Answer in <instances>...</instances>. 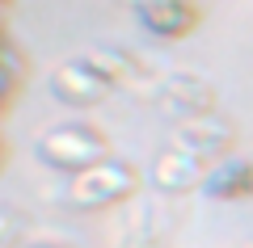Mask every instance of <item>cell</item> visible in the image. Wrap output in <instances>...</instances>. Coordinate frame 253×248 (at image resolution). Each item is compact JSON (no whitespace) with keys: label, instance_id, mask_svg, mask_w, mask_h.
I'll return each instance as SVG.
<instances>
[{"label":"cell","instance_id":"1","mask_svg":"<svg viewBox=\"0 0 253 248\" xmlns=\"http://www.w3.org/2000/svg\"><path fill=\"white\" fill-rule=\"evenodd\" d=\"M139 189V169L131 160L106 156L97 164H89L84 173L68 177V189L63 198L76 206V211H106V206H118Z\"/></svg>","mask_w":253,"mask_h":248},{"label":"cell","instance_id":"2","mask_svg":"<svg viewBox=\"0 0 253 248\" xmlns=\"http://www.w3.org/2000/svg\"><path fill=\"white\" fill-rule=\"evenodd\" d=\"M38 156H42L51 169L76 177V173H84L89 164H97V160L110 156V143H106V135H101L97 126H89V122H59V126H51V131L38 135Z\"/></svg>","mask_w":253,"mask_h":248},{"label":"cell","instance_id":"3","mask_svg":"<svg viewBox=\"0 0 253 248\" xmlns=\"http://www.w3.org/2000/svg\"><path fill=\"white\" fill-rule=\"evenodd\" d=\"M215 169H219V164H211V160L194 156V151H186V147H165L161 156L152 160V185H161L165 194L207 189V181H211Z\"/></svg>","mask_w":253,"mask_h":248},{"label":"cell","instance_id":"4","mask_svg":"<svg viewBox=\"0 0 253 248\" xmlns=\"http://www.w3.org/2000/svg\"><path fill=\"white\" fill-rule=\"evenodd\" d=\"M51 93L59 101H68V106H97V101H106L114 93V84L84 55V59H68V63H59L51 71Z\"/></svg>","mask_w":253,"mask_h":248},{"label":"cell","instance_id":"5","mask_svg":"<svg viewBox=\"0 0 253 248\" xmlns=\"http://www.w3.org/2000/svg\"><path fill=\"white\" fill-rule=\"evenodd\" d=\"M135 17L152 38H186L199 26V0H135Z\"/></svg>","mask_w":253,"mask_h":248},{"label":"cell","instance_id":"6","mask_svg":"<svg viewBox=\"0 0 253 248\" xmlns=\"http://www.w3.org/2000/svg\"><path fill=\"white\" fill-rule=\"evenodd\" d=\"M232 139H236L232 122L211 109V114H199V118H181L177 122V143H173V147H186V151H194V156H203V160L215 164V160L232 147Z\"/></svg>","mask_w":253,"mask_h":248},{"label":"cell","instance_id":"7","mask_svg":"<svg viewBox=\"0 0 253 248\" xmlns=\"http://www.w3.org/2000/svg\"><path fill=\"white\" fill-rule=\"evenodd\" d=\"M207 194L219 198V202H241V198H253V160H228L211 173Z\"/></svg>","mask_w":253,"mask_h":248},{"label":"cell","instance_id":"8","mask_svg":"<svg viewBox=\"0 0 253 248\" xmlns=\"http://www.w3.org/2000/svg\"><path fill=\"white\" fill-rule=\"evenodd\" d=\"M17 244V219H13L9 211H0V248Z\"/></svg>","mask_w":253,"mask_h":248},{"label":"cell","instance_id":"9","mask_svg":"<svg viewBox=\"0 0 253 248\" xmlns=\"http://www.w3.org/2000/svg\"><path fill=\"white\" fill-rule=\"evenodd\" d=\"M9 89H13V71L4 68V63H0V101L9 97Z\"/></svg>","mask_w":253,"mask_h":248},{"label":"cell","instance_id":"10","mask_svg":"<svg viewBox=\"0 0 253 248\" xmlns=\"http://www.w3.org/2000/svg\"><path fill=\"white\" fill-rule=\"evenodd\" d=\"M17 248H63V244H17Z\"/></svg>","mask_w":253,"mask_h":248},{"label":"cell","instance_id":"11","mask_svg":"<svg viewBox=\"0 0 253 248\" xmlns=\"http://www.w3.org/2000/svg\"><path fill=\"white\" fill-rule=\"evenodd\" d=\"M0 59H4V42H0Z\"/></svg>","mask_w":253,"mask_h":248},{"label":"cell","instance_id":"12","mask_svg":"<svg viewBox=\"0 0 253 248\" xmlns=\"http://www.w3.org/2000/svg\"><path fill=\"white\" fill-rule=\"evenodd\" d=\"M245 248H253V244H245Z\"/></svg>","mask_w":253,"mask_h":248}]
</instances>
